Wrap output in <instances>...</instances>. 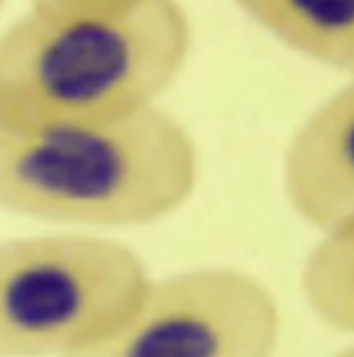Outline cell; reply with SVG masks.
I'll return each mask as SVG.
<instances>
[{
	"label": "cell",
	"mask_w": 354,
	"mask_h": 357,
	"mask_svg": "<svg viewBox=\"0 0 354 357\" xmlns=\"http://www.w3.org/2000/svg\"><path fill=\"white\" fill-rule=\"evenodd\" d=\"M177 0L31 9L0 35V119L96 123L158 105L191 51Z\"/></svg>",
	"instance_id": "cell-1"
},
{
	"label": "cell",
	"mask_w": 354,
	"mask_h": 357,
	"mask_svg": "<svg viewBox=\"0 0 354 357\" xmlns=\"http://www.w3.org/2000/svg\"><path fill=\"white\" fill-rule=\"evenodd\" d=\"M198 149L158 105L96 123L0 119V208L45 222L131 227L181 208Z\"/></svg>",
	"instance_id": "cell-2"
},
{
	"label": "cell",
	"mask_w": 354,
	"mask_h": 357,
	"mask_svg": "<svg viewBox=\"0 0 354 357\" xmlns=\"http://www.w3.org/2000/svg\"><path fill=\"white\" fill-rule=\"evenodd\" d=\"M149 280L138 253L92 234L0 241V357H71L99 344Z\"/></svg>",
	"instance_id": "cell-3"
},
{
	"label": "cell",
	"mask_w": 354,
	"mask_h": 357,
	"mask_svg": "<svg viewBox=\"0 0 354 357\" xmlns=\"http://www.w3.org/2000/svg\"><path fill=\"white\" fill-rule=\"evenodd\" d=\"M276 298L235 267L179 271L148 287L99 344L71 357H273Z\"/></svg>",
	"instance_id": "cell-4"
},
{
	"label": "cell",
	"mask_w": 354,
	"mask_h": 357,
	"mask_svg": "<svg viewBox=\"0 0 354 357\" xmlns=\"http://www.w3.org/2000/svg\"><path fill=\"white\" fill-rule=\"evenodd\" d=\"M281 182L294 212L321 234L354 222V78L295 128Z\"/></svg>",
	"instance_id": "cell-5"
},
{
	"label": "cell",
	"mask_w": 354,
	"mask_h": 357,
	"mask_svg": "<svg viewBox=\"0 0 354 357\" xmlns=\"http://www.w3.org/2000/svg\"><path fill=\"white\" fill-rule=\"evenodd\" d=\"M274 38L354 78V0H235Z\"/></svg>",
	"instance_id": "cell-6"
},
{
	"label": "cell",
	"mask_w": 354,
	"mask_h": 357,
	"mask_svg": "<svg viewBox=\"0 0 354 357\" xmlns=\"http://www.w3.org/2000/svg\"><path fill=\"white\" fill-rule=\"evenodd\" d=\"M300 290L318 319L354 333V222L325 233L300 271Z\"/></svg>",
	"instance_id": "cell-7"
},
{
	"label": "cell",
	"mask_w": 354,
	"mask_h": 357,
	"mask_svg": "<svg viewBox=\"0 0 354 357\" xmlns=\"http://www.w3.org/2000/svg\"><path fill=\"white\" fill-rule=\"evenodd\" d=\"M31 9H91V7H112L134 0H28Z\"/></svg>",
	"instance_id": "cell-8"
},
{
	"label": "cell",
	"mask_w": 354,
	"mask_h": 357,
	"mask_svg": "<svg viewBox=\"0 0 354 357\" xmlns=\"http://www.w3.org/2000/svg\"><path fill=\"white\" fill-rule=\"evenodd\" d=\"M335 357H354V345H351V347H348V349H346V351L339 352V354L335 356Z\"/></svg>",
	"instance_id": "cell-9"
},
{
	"label": "cell",
	"mask_w": 354,
	"mask_h": 357,
	"mask_svg": "<svg viewBox=\"0 0 354 357\" xmlns=\"http://www.w3.org/2000/svg\"><path fill=\"white\" fill-rule=\"evenodd\" d=\"M3 3H6V0H0V10H2V7H3Z\"/></svg>",
	"instance_id": "cell-10"
}]
</instances>
